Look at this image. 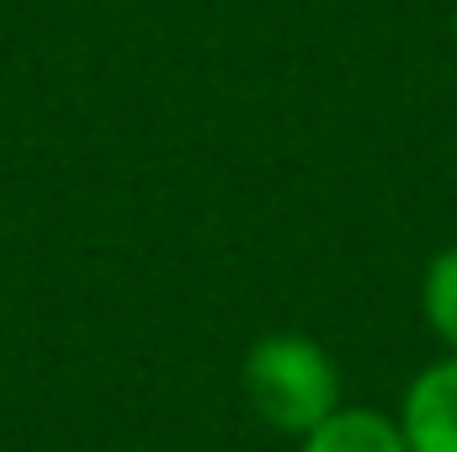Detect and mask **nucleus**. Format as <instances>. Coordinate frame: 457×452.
I'll list each match as a JSON object with an SVG mask.
<instances>
[{
	"instance_id": "1",
	"label": "nucleus",
	"mask_w": 457,
	"mask_h": 452,
	"mask_svg": "<svg viewBox=\"0 0 457 452\" xmlns=\"http://www.w3.org/2000/svg\"><path fill=\"white\" fill-rule=\"evenodd\" d=\"M245 394L277 431H314L336 410V362L309 336H266L245 356Z\"/></svg>"
},
{
	"instance_id": "2",
	"label": "nucleus",
	"mask_w": 457,
	"mask_h": 452,
	"mask_svg": "<svg viewBox=\"0 0 457 452\" xmlns=\"http://www.w3.org/2000/svg\"><path fill=\"white\" fill-rule=\"evenodd\" d=\"M399 431L410 452H457V356L426 367L410 383Z\"/></svg>"
},
{
	"instance_id": "3",
	"label": "nucleus",
	"mask_w": 457,
	"mask_h": 452,
	"mask_svg": "<svg viewBox=\"0 0 457 452\" xmlns=\"http://www.w3.org/2000/svg\"><path fill=\"white\" fill-rule=\"evenodd\" d=\"M303 452H410L404 431L372 410H330L314 431H303Z\"/></svg>"
},
{
	"instance_id": "4",
	"label": "nucleus",
	"mask_w": 457,
	"mask_h": 452,
	"mask_svg": "<svg viewBox=\"0 0 457 452\" xmlns=\"http://www.w3.org/2000/svg\"><path fill=\"white\" fill-rule=\"evenodd\" d=\"M426 314H431L436 336L457 346V250H442L426 272Z\"/></svg>"
}]
</instances>
